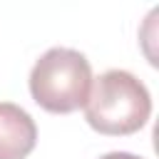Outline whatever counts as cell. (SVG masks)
Returning <instances> with one entry per match:
<instances>
[{"label":"cell","mask_w":159,"mask_h":159,"mask_svg":"<svg viewBox=\"0 0 159 159\" xmlns=\"http://www.w3.org/2000/svg\"><path fill=\"white\" fill-rule=\"evenodd\" d=\"M152 114V97L142 80L127 70H107L99 75L84 102L87 124L107 137H127L139 132Z\"/></svg>","instance_id":"1"},{"label":"cell","mask_w":159,"mask_h":159,"mask_svg":"<svg viewBox=\"0 0 159 159\" xmlns=\"http://www.w3.org/2000/svg\"><path fill=\"white\" fill-rule=\"evenodd\" d=\"M89 87H92L89 60L70 47L47 50L30 72L32 99L52 114H70L84 107Z\"/></svg>","instance_id":"2"},{"label":"cell","mask_w":159,"mask_h":159,"mask_svg":"<svg viewBox=\"0 0 159 159\" xmlns=\"http://www.w3.org/2000/svg\"><path fill=\"white\" fill-rule=\"evenodd\" d=\"M35 142L37 127L32 117L12 102H0V159H25Z\"/></svg>","instance_id":"3"},{"label":"cell","mask_w":159,"mask_h":159,"mask_svg":"<svg viewBox=\"0 0 159 159\" xmlns=\"http://www.w3.org/2000/svg\"><path fill=\"white\" fill-rule=\"evenodd\" d=\"M99 159H142V157H134V154H129V152H109V154H104V157H99Z\"/></svg>","instance_id":"4"}]
</instances>
